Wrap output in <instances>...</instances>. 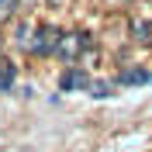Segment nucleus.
<instances>
[{
    "mask_svg": "<svg viewBox=\"0 0 152 152\" xmlns=\"http://www.w3.org/2000/svg\"><path fill=\"white\" fill-rule=\"evenodd\" d=\"M83 48H90V35H86V31H66V35L59 38L56 56L62 59V62H76V59L83 56Z\"/></svg>",
    "mask_w": 152,
    "mask_h": 152,
    "instance_id": "1",
    "label": "nucleus"
},
{
    "mask_svg": "<svg viewBox=\"0 0 152 152\" xmlns=\"http://www.w3.org/2000/svg\"><path fill=\"white\" fill-rule=\"evenodd\" d=\"M59 86H62V90H83V86H86V73H83V69H66V73H62V76H59Z\"/></svg>",
    "mask_w": 152,
    "mask_h": 152,
    "instance_id": "3",
    "label": "nucleus"
},
{
    "mask_svg": "<svg viewBox=\"0 0 152 152\" xmlns=\"http://www.w3.org/2000/svg\"><path fill=\"white\" fill-rule=\"evenodd\" d=\"M14 4H18V0H0V24L14 18Z\"/></svg>",
    "mask_w": 152,
    "mask_h": 152,
    "instance_id": "5",
    "label": "nucleus"
},
{
    "mask_svg": "<svg viewBox=\"0 0 152 152\" xmlns=\"http://www.w3.org/2000/svg\"><path fill=\"white\" fill-rule=\"evenodd\" d=\"M10 83H14V66H10V62H4V73H0V90H10Z\"/></svg>",
    "mask_w": 152,
    "mask_h": 152,
    "instance_id": "4",
    "label": "nucleus"
},
{
    "mask_svg": "<svg viewBox=\"0 0 152 152\" xmlns=\"http://www.w3.org/2000/svg\"><path fill=\"white\" fill-rule=\"evenodd\" d=\"M145 80H149V76H145L142 69H128V73L121 76V83H145Z\"/></svg>",
    "mask_w": 152,
    "mask_h": 152,
    "instance_id": "6",
    "label": "nucleus"
},
{
    "mask_svg": "<svg viewBox=\"0 0 152 152\" xmlns=\"http://www.w3.org/2000/svg\"><path fill=\"white\" fill-rule=\"evenodd\" d=\"M59 38H62V35H59L56 28H38L31 52H35V56H48V52H56V48H59Z\"/></svg>",
    "mask_w": 152,
    "mask_h": 152,
    "instance_id": "2",
    "label": "nucleus"
}]
</instances>
